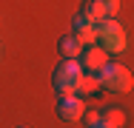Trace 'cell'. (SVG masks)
Segmentation results:
<instances>
[{
  "mask_svg": "<svg viewBox=\"0 0 134 128\" xmlns=\"http://www.w3.org/2000/svg\"><path fill=\"white\" fill-rule=\"evenodd\" d=\"M80 77H83V68H80L77 60H63L60 68L54 71V91H57L60 97H71V94H77Z\"/></svg>",
  "mask_w": 134,
  "mask_h": 128,
  "instance_id": "cell-1",
  "label": "cell"
},
{
  "mask_svg": "<svg viewBox=\"0 0 134 128\" xmlns=\"http://www.w3.org/2000/svg\"><path fill=\"white\" fill-rule=\"evenodd\" d=\"M97 80H100V88H106L111 94H129V91H131V74H129V68H123V66L106 63V66L97 71Z\"/></svg>",
  "mask_w": 134,
  "mask_h": 128,
  "instance_id": "cell-2",
  "label": "cell"
},
{
  "mask_svg": "<svg viewBox=\"0 0 134 128\" xmlns=\"http://www.w3.org/2000/svg\"><path fill=\"white\" fill-rule=\"evenodd\" d=\"M94 28H97V40L103 43L106 51H123L126 49V31L120 28V23L114 17H103Z\"/></svg>",
  "mask_w": 134,
  "mask_h": 128,
  "instance_id": "cell-3",
  "label": "cell"
},
{
  "mask_svg": "<svg viewBox=\"0 0 134 128\" xmlns=\"http://www.w3.org/2000/svg\"><path fill=\"white\" fill-rule=\"evenodd\" d=\"M77 63H80V68L86 74H97L108 63V51L103 46H88V49H83V54L77 57Z\"/></svg>",
  "mask_w": 134,
  "mask_h": 128,
  "instance_id": "cell-4",
  "label": "cell"
},
{
  "mask_svg": "<svg viewBox=\"0 0 134 128\" xmlns=\"http://www.w3.org/2000/svg\"><path fill=\"white\" fill-rule=\"evenodd\" d=\"M83 111H86V105L77 94H71V97H60V105H57V114L66 120V123H74V120H80Z\"/></svg>",
  "mask_w": 134,
  "mask_h": 128,
  "instance_id": "cell-5",
  "label": "cell"
},
{
  "mask_svg": "<svg viewBox=\"0 0 134 128\" xmlns=\"http://www.w3.org/2000/svg\"><path fill=\"white\" fill-rule=\"evenodd\" d=\"M71 37L80 43V46H94V40H97V28L94 23H86L83 17L74 20V31H71Z\"/></svg>",
  "mask_w": 134,
  "mask_h": 128,
  "instance_id": "cell-6",
  "label": "cell"
},
{
  "mask_svg": "<svg viewBox=\"0 0 134 128\" xmlns=\"http://www.w3.org/2000/svg\"><path fill=\"white\" fill-rule=\"evenodd\" d=\"M123 125H126V111L123 108L100 111V128H123Z\"/></svg>",
  "mask_w": 134,
  "mask_h": 128,
  "instance_id": "cell-7",
  "label": "cell"
},
{
  "mask_svg": "<svg viewBox=\"0 0 134 128\" xmlns=\"http://www.w3.org/2000/svg\"><path fill=\"white\" fill-rule=\"evenodd\" d=\"M77 17H83L86 23H100V20H103V17H108V14H106V9H103V3H100V0H88Z\"/></svg>",
  "mask_w": 134,
  "mask_h": 128,
  "instance_id": "cell-8",
  "label": "cell"
},
{
  "mask_svg": "<svg viewBox=\"0 0 134 128\" xmlns=\"http://www.w3.org/2000/svg\"><path fill=\"white\" fill-rule=\"evenodd\" d=\"M57 49H60V54H63L66 60H77V57L83 54V46L77 43V40H74V37H71V34H63V37H60V46H57Z\"/></svg>",
  "mask_w": 134,
  "mask_h": 128,
  "instance_id": "cell-9",
  "label": "cell"
},
{
  "mask_svg": "<svg viewBox=\"0 0 134 128\" xmlns=\"http://www.w3.org/2000/svg\"><path fill=\"white\" fill-rule=\"evenodd\" d=\"M97 88H100V80H97V74H86V71H83L77 91H80V94H94Z\"/></svg>",
  "mask_w": 134,
  "mask_h": 128,
  "instance_id": "cell-10",
  "label": "cell"
},
{
  "mask_svg": "<svg viewBox=\"0 0 134 128\" xmlns=\"http://www.w3.org/2000/svg\"><path fill=\"white\" fill-rule=\"evenodd\" d=\"M100 3H103V9H106L108 17H114V14L120 11V0H100Z\"/></svg>",
  "mask_w": 134,
  "mask_h": 128,
  "instance_id": "cell-11",
  "label": "cell"
},
{
  "mask_svg": "<svg viewBox=\"0 0 134 128\" xmlns=\"http://www.w3.org/2000/svg\"><path fill=\"white\" fill-rule=\"evenodd\" d=\"M83 117H86L88 128H97V125H100V111H83Z\"/></svg>",
  "mask_w": 134,
  "mask_h": 128,
  "instance_id": "cell-12",
  "label": "cell"
},
{
  "mask_svg": "<svg viewBox=\"0 0 134 128\" xmlns=\"http://www.w3.org/2000/svg\"><path fill=\"white\" fill-rule=\"evenodd\" d=\"M17 128H29V125H17Z\"/></svg>",
  "mask_w": 134,
  "mask_h": 128,
  "instance_id": "cell-13",
  "label": "cell"
},
{
  "mask_svg": "<svg viewBox=\"0 0 134 128\" xmlns=\"http://www.w3.org/2000/svg\"><path fill=\"white\" fill-rule=\"evenodd\" d=\"M97 128H100V125H97Z\"/></svg>",
  "mask_w": 134,
  "mask_h": 128,
  "instance_id": "cell-14",
  "label": "cell"
}]
</instances>
